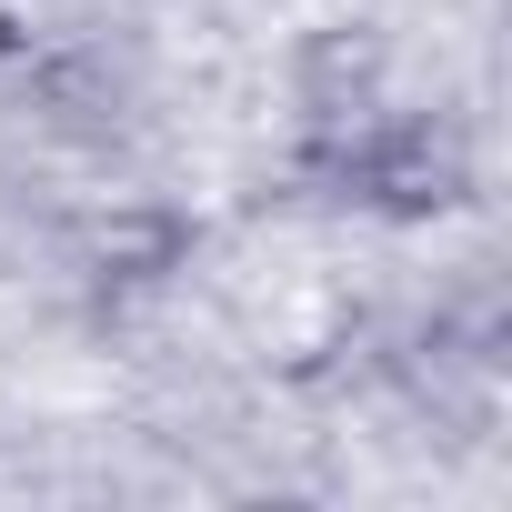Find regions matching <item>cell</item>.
Masks as SVG:
<instances>
[]
</instances>
